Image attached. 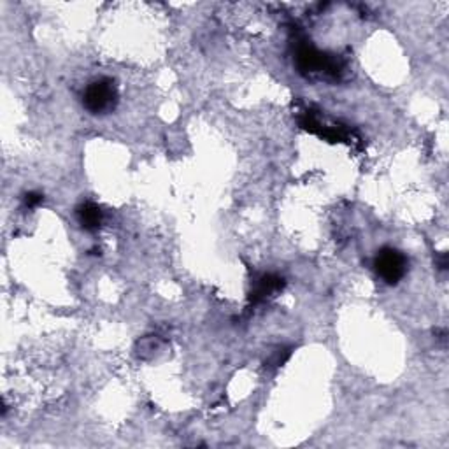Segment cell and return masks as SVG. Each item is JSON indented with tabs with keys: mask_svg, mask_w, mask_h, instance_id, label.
I'll use <instances>...</instances> for the list:
<instances>
[{
	"mask_svg": "<svg viewBox=\"0 0 449 449\" xmlns=\"http://www.w3.org/2000/svg\"><path fill=\"white\" fill-rule=\"evenodd\" d=\"M118 100V90L113 79H99L93 81L85 92V107L93 114L107 113L114 107Z\"/></svg>",
	"mask_w": 449,
	"mask_h": 449,
	"instance_id": "obj_1",
	"label": "cell"
},
{
	"mask_svg": "<svg viewBox=\"0 0 449 449\" xmlns=\"http://www.w3.org/2000/svg\"><path fill=\"white\" fill-rule=\"evenodd\" d=\"M375 272L385 283L396 284L407 272V258L393 248H385L375 256Z\"/></svg>",
	"mask_w": 449,
	"mask_h": 449,
	"instance_id": "obj_2",
	"label": "cell"
},
{
	"mask_svg": "<svg viewBox=\"0 0 449 449\" xmlns=\"http://www.w3.org/2000/svg\"><path fill=\"white\" fill-rule=\"evenodd\" d=\"M297 65L302 72H319L323 69H326V71L336 69L333 67L336 64H332V60L325 58V55H322L311 46H304L298 50Z\"/></svg>",
	"mask_w": 449,
	"mask_h": 449,
	"instance_id": "obj_3",
	"label": "cell"
},
{
	"mask_svg": "<svg viewBox=\"0 0 449 449\" xmlns=\"http://www.w3.org/2000/svg\"><path fill=\"white\" fill-rule=\"evenodd\" d=\"M78 219L86 230H97L102 223V211L92 202H86V204L79 205Z\"/></svg>",
	"mask_w": 449,
	"mask_h": 449,
	"instance_id": "obj_4",
	"label": "cell"
},
{
	"mask_svg": "<svg viewBox=\"0 0 449 449\" xmlns=\"http://www.w3.org/2000/svg\"><path fill=\"white\" fill-rule=\"evenodd\" d=\"M279 286H281V279H277V277L274 276H265L262 277L258 288H256V295H258V297H269V295L274 293Z\"/></svg>",
	"mask_w": 449,
	"mask_h": 449,
	"instance_id": "obj_5",
	"label": "cell"
},
{
	"mask_svg": "<svg viewBox=\"0 0 449 449\" xmlns=\"http://www.w3.org/2000/svg\"><path fill=\"white\" fill-rule=\"evenodd\" d=\"M41 200H43V197H41L39 193H29V195H27V205H29V207H34V205L39 204Z\"/></svg>",
	"mask_w": 449,
	"mask_h": 449,
	"instance_id": "obj_6",
	"label": "cell"
}]
</instances>
